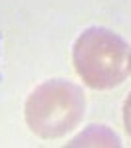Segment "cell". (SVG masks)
<instances>
[{
	"label": "cell",
	"mask_w": 131,
	"mask_h": 148,
	"mask_svg": "<svg viewBox=\"0 0 131 148\" xmlns=\"http://www.w3.org/2000/svg\"><path fill=\"white\" fill-rule=\"evenodd\" d=\"M85 114L82 87L66 79H50L38 85L26 101V123L42 138H58L73 130Z\"/></svg>",
	"instance_id": "6da1fadb"
},
{
	"label": "cell",
	"mask_w": 131,
	"mask_h": 148,
	"mask_svg": "<svg viewBox=\"0 0 131 148\" xmlns=\"http://www.w3.org/2000/svg\"><path fill=\"white\" fill-rule=\"evenodd\" d=\"M129 47L125 40L105 28H87L76 40L73 65L91 89H111L129 73Z\"/></svg>",
	"instance_id": "7a4b0ae2"
},
{
	"label": "cell",
	"mask_w": 131,
	"mask_h": 148,
	"mask_svg": "<svg viewBox=\"0 0 131 148\" xmlns=\"http://www.w3.org/2000/svg\"><path fill=\"white\" fill-rule=\"evenodd\" d=\"M95 128H97L95 125L89 126V130H87L85 134H80L71 144H73V146H119V138L117 136H115V138H109V136L101 138V136H99V132L103 130V126H99L97 136H95Z\"/></svg>",
	"instance_id": "3957f363"
},
{
	"label": "cell",
	"mask_w": 131,
	"mask_h": 148,
	"mask_svg": "<svg viewBox=\"0 0 131 148\" xmlns=\"http://www.w3.org/2000/svg\"><path fill=\"white\" fill-rule=\"evenodd\" d=\"M123 123H125V128L131 136V95L125 99V105H123Z\"/></svg>",
	"instance_id": "277c9868"
},
{
	"label": "cell",
	"mask_w": 131,
	"mask_h": 148,
	"mask_svg": "<svg viewBox=\"0 0 131 148\" xmlns=\"http://www.w3.org/2000/svg\"><path fill=\"white\" fill-rule=\"evenodd\" d=\"M127 63H129V73H131V51H129V59H127Z\"/></svg>",
	"instance_id": "5b68a950"
}]
</instances>
